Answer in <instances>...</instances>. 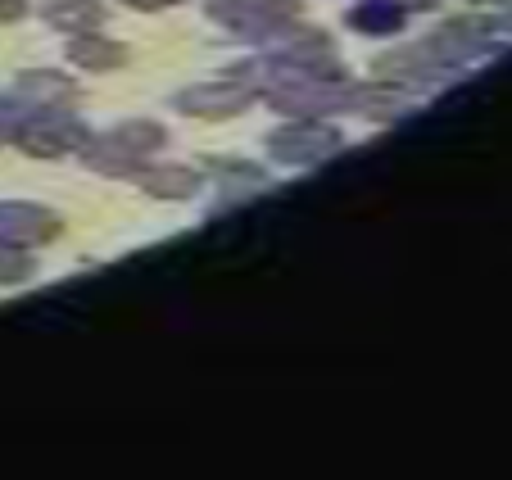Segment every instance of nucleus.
I'll use <instances>...</instances> for the list:
<instances>
[{"label":"nucleus","mask_w":512,"mask_h":480,"mask_svg":"<svg viewBox=\"0 0 512 480\" xmlns=\"http://www.w3.org/2000/svg\"><path fill=\"white\" fill-rule=\"evenodd\" d=\"M118 141L132 145V150H145V145H159V127H123Z\"/></svg>","instance_id":"nucleus-5"},{"label":"nucleus","mask_w":512,"mask_h":480,"mask_svg":"<svg viewBox=\"0 0 512 480\" xmlns=\"http://www.w3.org/2000/svg\"><path fill=\"white\" fill-rule=\"evenodd\" d=\"M132 5H173V0H132Z\"/></svg>","instance_id":"nucleus-6"},{"label":"nucleus","mask_w":512,"mask_h":480,"mask_svg":"<svg viewBox=\"0 0 512 480\" xmlns=\"http://www.w3.org/2000/svg\"><path fill=\"white\" fill-rule=\"evenodd\" d=\"M300 0H213V14L218 19H232V23H245V19H281V14H295Z\"/></svg>","instance_id":"nucleus-1"},{"label":"nucleus","mask_w":512,"mask_h":480,"mask_svg":"<svg viewBox=\"0 0 512 480\" xmlns=\"http://www.w3.org/2000/svg\"><path fill=\"white\" fill-rule=\"evenodd\" d=\"M145 186H150L155 195H186L191 191V177L186 173H150V182Z\"/></svg>","instance_id":"nucleus-4"},{"label":"nucleus","mask_w":512,"mask_h":480,"mask_svg":"<svg viewBox=\"0 0 512 480\" xmlns=\"http://www.w3.org/2000/svg\"><path fill=\"white\" fill-rule=\"evenodd\" d=\"M50 19H55V23H68V28H82V23H100V5H91V0L55 5V10H50Z\"/></svg>","instance_id":"nucleus-3"},{"label":"nucleus","mask_w":512,"mask_h":480,"mask_svg":"<svg viewBox=\"0 0 512 480\" xmlns=\"http://www.w3.org/2000/svg\"><path fill=\"white\" fill-rule=\"evenodd\" d=\"M73 59H78V64H87V68H114V64H123V59H127V50L114 46V41L82 37V41H73Z\"/></svg>","instance_id":"nucleus-2"}]
</instances>
